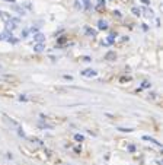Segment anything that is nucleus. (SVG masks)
I'll use <instances>...</instances> for the list:
<instances>
[{"mask_svg": "<svg viewBox=\"0 0 163 165\" xmlns=\"http://www.w3.org/2000/svg\"><path fill=\"white\" fill-rule=\"evenodd\" d=\"M45 40V35L44 34H41V32H37L35 35H34V41H37L38 44H42V41Z\"/></svg>", "mask_w": 163, "mask_h": 165, "instance_id": "1", "label": "nucleus"}, {"mask_svg": "<svg viewBox=\"0 0 163 165\" xmlns=\"http://www.w3.org/2000/svg\"><path fill=\"white\" fill-rule=\"evenodd\" d=\"M82 75L86 76V78H93V76H96V72L93 69H86V70L82 72Z\"/></svg>", "mask_w": 163, "mask_h": 165, "instance_id": "2", "label": "nucleus"}, {"mask_svg": "<svg viewBox=\"0 0 163 165\" xmlns=\"http://www.w3.org/2000/svg\"><path fill=\"white\" fill-rule=\"evenodd\" d=\"M0 19H3L5 22H8V21H10V19H12V15H10V13H8V12L0 10Z\"/></svg>", "mask_w": 163, "mask_h": 165, "instance_id": "3", "label": "nucleus"}, {"mask_svg": "<svg viewBox=\"0 0 163 165\" xmlns=\"http://www.w3.org/2000/svg\"><path fill=\"white\" fill-rule=\"evenodd\" d=\"M117 59V54L114 53V51H108L106 54H105V60H109V62H112V60H115Z\"/></svg>", "mask_w": 163, "mask_h": 165, "instance_id": "4", "label": "nucleus"}, {"mask_svg": "<svg viewBox=\"0 0 163 165\" xmlns=\"http://www.w3.org/2000/svg\"><path fill=\"white\" fill-rule=\"evenodd\" d=\"M143 139H144V140H148V142H151V143H154L156 146H162L160 142H157L156 139H153V137H150V136H143Z\"/></svg>", "mask_w": 163, "mask_h": 165, "instance_id": "5", "label": "nucleus"}, {"mask_svg": "<svg viewBox=\"0 0 163 165\" xmlns=\"http://www.w3.org/2000/svg\"><path fill=\"white\" fill-rule=\"evenodd\" d=\"M98 28H99V29H108V25H106L105 21H99V22H98Z\"/></svg>", "mask_w": 163, "mask_h": 165, "instance_id": "6", "label": "nucleus"}, {"mask_svg": "<svg viewBox=\"0 0 163 165\" xmlns=\"http://www.w3.org/2000/svg\"><path fill=\"white\" fill-rule=\"evenodd\" d=\"M3 79H6V80H9V82H18V78H16V76H9V75H5V76H3Z\"/></svg>", "mask_w": 163, "mask_h": 165, "instance_id": "7", "label": "nucleus"}, {"mask_svg": "<svg viewBox=\"0 0 163 165\" xmlns=\"http://www.w3.org/2000/svg\"><path fill=\"white\" fill-rule=\"evenodd\" d=\"M42 50H44V45H42V44H37L35 48H34V51H37V53H41Z\"/></svg>", "mask_w": 163, "mask_h": 165, "instance_id": "8", "label": "nucleus"}, {"mask_svg": "<svg viewBox=\"0 0 163 165\" xmlns=\"http://www.w3.org/2000/svg\"><path fill=\"white\" fill-rule=\"evenodd\" d=\"M86 34H87V35L95 37V35H96V31H95V29H90V28H86Z\"/></svg>", "mask_w": 163, "mask_h": 165, "instance_id": "9", "label": "nucleus"}, {"mask_svg": "<svg viewBox=\"0 0 163 165\" xmlns=\"http://www.w3.org/2000/svg\"><path fill=\"white\" fill-rule=\"evenodd\" d=\"M74 140H77V142H83V140H85V136H83V134H74Z\"/></svg>", "mask_w": 163, "mask_h": 165, "instance_id": "10", "label": "nucleus"}, {"mask_svg": "<svg viewBox=\"0 0 163 165\" xmlns=\"http://www.w3.org/2000/svg\"><path fill=\"white\" fill-rule=\"evenodd\" d=\"M55 91L57 92H61V94H66L67 92V89L66 88H61V86H55Z\"/></svg>", "mask_w": 163, "mask_h": 165, "instance_id": "11", "label": "nucleus"}, {"mask_svg": "<svg viewBox=\"0 0 163 165\" xmlns=\"http://www.w3.org/2000/svg\"><path fill=\"white\" fill-rule=\"evenodd\" d=\"M83 5L86 9H90V0H83Z\"/></svg>", "mask_w": 163, "mask_h": 165, "instance_id": "12", "label": "nucleus"}, {"mask_svg": "<svg viewBox=\"0 0 163 165\" xmlns=\"http://www.w3.org/2000/svg\"><path fill=\"white\" fill-rule=\"evenodd\" d=\"M140 12H141V10H140L138 8H132V13H134V15H137V16H138V15H140Z\"/></svg>", "mask_w": 163, "mask_h": 165, "instance_id": "13", "label": "nucleus"}, {"mask_svg": "<svg viewBox=\"0 0 163 165\" xmlns=\"http://www.w3.org/2000/svg\"><path fill=\"white\" fill-rule=\"evenodd\" d=\"M31 140H32V142H35L37 145H42V142H41L40 139H37V137H31Z\"/></svg>", "mask_w": 163, "mask_h": 165, "instance_id": "14", "label": "nucleus"}, {"mask_svg": "<svg viewBox=\"0 0 163 165\" xmlns=\"http://www.w3.org/2000/svg\"><path fill=\"white\" fill-rule=\"evenodd\" d=\"M118 130L119 131H132V129H124V127H119Z\"/></svg>", "mask_w": 163, "mask_h": 165, "instance_id": "15", "label": "nucleus"}, {"mask_svg": "<svg viewBox=\"0 0 163 165\" xmlns=\"http://www.w3.org/2000/svg\"><path fill=\"white\" fill-rule=\"evenodd\" d=\"M63 78H64V79H69V80H73V76H70V75H64Z\"/></svg>", "mask_w": 163, "mask_h": 165, "instance_id": "16", "label": "nucleus"}, {"mask_svg": "<svg viewBox=\"0 0 163 165\" xmlns=\"http://www.w3.org/2000/svg\"><path fill=\"white\" fill-rule=\"evenodd\" d=\"M19 99H21V101H26V99H28V96H25V95H21V96H19Z\"/></svg>", "mask_w": 163, "mask_h": 165, "instance_id": "17", "label": "nucleus"}, {"mask_svg": "<svg viewBox=\"0 0 163 165\" xmlns=\"http://www.w3.org/2000/svg\"><path fill=\"white\" fill-rule=\"evenodd\" d=\"M148 86H150L148 82H143V88H148Z\"/></svg>", "mask_w": 163, "mask_h": 165, "instance_id": "18", "label": "nucleus"}, {"mask_svg": "<svg viewBox=\"0 0 163 165\" xmlns=\"http://www.w3.org/2000/svg\"><path fill=\"white\" fill-rule=\"evenodd\" d=\"M5 2H8V3H15L16 0H5Z\"/></svg>", "mask_w": 163, "mask_h": 165, "instance_id": "19", "label": "nucleus"}, {"mask_svg": "<svg viewBox=\"0 0 163 165\" xmlns=\"http://www.w3.org/2000/svg\"><path fill=\"white\" fill-rule=\"evenodd\" d=\"M105 3V0H99V5H103Z\"/></svg>", "mask_w": 163, "mask_h": 165, "instance_id": "20", "label": "nucleus"}]
</instances>
